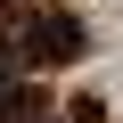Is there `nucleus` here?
<instances>
[{
	"label": "nucleus",
	"mask_w": 123,
	"mask_h": 123,
	"mask_svg": "<svg viewBox=\"0 0 123 123\" xmlns=\"http://www.w3.org/2000/svg\"><path fill=\"white\" fill-rule=\"evenodd\" d=\"M82 49H90V25H82V17L41 8V17L25 25V41H17V66H25V74H49V66H74Z\"/></svg>",
	"instance_id": "obj_1"
},
{
	"label": "nucleus",
	"mask_w": 123,
	"mask_h": 123,
	"mask_svg": "<svg viewBox=\"0 0 123 123\" xmlns=\"http://www.w3.org/2000/svg\"><path fill=\"white\" fill-rule=\"evenodd\" d=\"M25 82V66H17V41H0V90H17Z\"/></svg>",
	"instance_id": "obj_2"
},
{
	"label": "nucleus",
	"mask_w": 123,
	"mask_h": 123,
	"mask_svg": "<svg viewBox=\"0 0 123 123\" xmlns=\"http://www.w3.org/2000/svg\"><path fill=\"white\" fill-rule=\"evenodd\" d=\"M66 123H107V98H74V107H66Z\"/></svg>",
	"instance_id": "obj_3"
},
{
	"label": "nucleus",
	"mask_w": 123,
	"mask_h": 123,
	"mask_svg": "<svg viewBox=\"0 0 123 123\" xmlns=\"http://www.w3.org/2000/svg\"><path fill=\"white\" fill-rule=\"evenodd\" d=\"M0 123H57V107H25V115H0Z\"/></svg>",
	"instance_id": "obj_4"
}]
</instances>
